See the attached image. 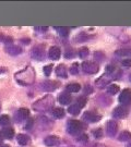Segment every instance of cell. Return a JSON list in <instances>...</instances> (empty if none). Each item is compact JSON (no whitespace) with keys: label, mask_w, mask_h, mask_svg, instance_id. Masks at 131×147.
<instances>
[{"label":"cell","mask_w":131,"mask_h":147,"mask_svg":"<svg viewBox=\"0 0 131 147\" xmlns=\"http://www.w3.org/2000/svg\"><path fill=\"white\" fill-rule=\"evenodd\" d=\"M67 127H68V132L70 134H78L79 132H81L83 129L82 123L78 120H69L67 123Z\"/></svg>","instance_id":"6da1fadb"},{"label":"cell","mask_w":131,"mask_h":147,"mask_svg":"<svg viewBox=\"0 0 131 147\" xmlns=\"http://www.w3.org/2000/svg\"><path fill=\"white\" fill-rule=\"evenodd\" d=\"M82 70L88 74H95L98 72V64L92 61H84L82 63Z\"/></svg>","instance_id":"7a4b0ae2"},{"label":"cell","mask_w":131,"mask_h":147,"mask_svg":"<svg viewBox=\"0 0 131 147\" xmlns=\"http://www.w3.org/2000/svg\"><path fill=\"white\" fill-rule=\"evenodd\" d=\"M119 102H120L122 106L125 105H129L131 102V89L129 88H125L121 94L119 95Z\"/></svg>","instance_id":"3957f363"},{"label":"cell","mask_w":131,"mask_h":147,"mask_svg":"<svg viewBox=\"0 0 131 147\" xmlns=\"http://www.w3.org/2000/svg\"><path fill=\"white\" fill-rule=\"evenodd\" d=\"M118 131V125L115 120H109L107 122V126H106V133L109 137H114L117 134Z\"/></svg>","instance_id":"277c9868"},{"label":"cell","mask_w":131,"mask_h":147,"mask_svg":"<svg viewBox=\"0 0 131 147\" xmlns=\"http://www.w3.org/2000/svg\"><path fill=\"white\" fill-rule=\"evenodd\" d=\"M102 119V117L95 112H92V111H86L83 115V120H85L86 122H90V123H95V122H98V121Z\"/></svg>","instance_id":"5b68a950"},{"label":"cell","mask_w":131,"mask_h":147,"mask_svg":"<svg viewBox=\"0 0 131 147\" xmlns=\"http://www.w3.org/2000/svg\"><path fill=\"white\" fill-rule=\"evenodd\" d=\"M32 57L36 60H43L45 57V53H44V46L38 45L36 47L33 48L32 50Z\"/></svg>","instance_id":"8992f818"},{"label":"cell","mask_w":131,"mask_h":147,"mask_svg":"<svg viewBox=\"0 0 131 147\" xmlns=\"http://www.w3.org/2000/svg\"><path fill=\"white\" fill-rule=\"evenodd\" d=\"M113 116H114L115 119H124V118H126L128 116V109L124 106H119L114 110Z\"/></svg>","instance_id":"52a82bcc"},{"label":"cell","mask_w":131,"mask_h":147,"mask_svg":"<svg viewBox=\"0 0 131 147\" xmlns=\"http://www.w3.org/2000/svg\"><path fill=\"white\" fill-rule=\"evenodd\" d=\"M44 144L48 147H56L60 144V138L56 135H49L44 140Z\"/></svg>","instance_id":"ba28073f"},{"label":"cell","mask_w":131,"mask_h":147,"mask_svg":"<svg viewBox=\"0 0 131 147\" xmlns=\"http://www.w3.org/2000/svg\"><path fill=\"white\" fill-rule=\"evenodd\" d=\"M60 55H61V51H60V48L57 47V46H54L49 49L48 51V57L52 60H58L60 58Z\"/></svg>","instance_id":"9c48e42d"},{"label":"cell","mask_w":131,"mask_h":147,"mask_svg":"<svg viewBox=\"0 0 131 147\" xmlns=\"http://www.w3.org/2000/svg\"><path fill=\"white\" fill-rule=\"evenodd\" d=\"M58 87V82L55 81H45L42 84V88L46 92H52Z\"/></svg>","instance_id":"30bf717a"},{"label":"cell","mask_w":131,"mask_h":147,"mask_svg":"<svg viewBox=\"0 0 131 147\" xmlns=\"http://www.w3.org/2000/svg\"><path fill=\"white\" fill-rule=\"evenodd\" d=\"M29 116H30V111H29V109H26V108H20L16 116V122H21L22 120L26 119Z\"/></svg>","instance_id":"8fae6325"},{"label":"cell","mask_w":131,"mask_h":147,"mask_svg":"<svg viewBox=\"0 0 131 147\" xmlns=\"http://www.w3.org/2000/svg\"><path fill=\"white\" fill-rule=\"evenodd\" d=\"M56 74L59 78H62V79H67L68 78V74H67V69L63 64H59L57 68H56Z\"/></svg>","instance_id":"7c38bea8"},{"label":"cell","mask_w":131,"mask_h":147,"mask_svg":"<svg viewBox=\"0 0 131 147\" xmlns=\"http://www.w3.org/2000/svg\"><path fill=\"white\" fill-rule=\"evenodd\" d=\"M7 53L11 55V56H18V55H20L22 53V48L19 47V46H9V47H7Z\"/></svg>","instance_id":"4fadbf2b"},{"label":"cell","mask_w":131,"mask_h":147,"mask_svg":"<svg viewBox=\"0 0 131 147\" xmlns=\"http://www.w3.org/2000/svg\"><path fill=\"white\" fill-rule=\"evenodd\" d=\"M1 136L3 137V138L11 140L12 137L14 136V131H13V129H11V127H5V129H3V130L1 131Z\"/></svg>","instance_id":"5bb4252c"},{"label":"cell","mask_w":131,"mask_h":147,"mask_svg":"<svg viewBox=\"0 0 131 147\" xmlns=\"http://www.w3.org/2000/svg\"><path fill=\"white\" fill-rule=\"evenodd\" d=\"M71 96L67 93H62V94L59 96V102L61 104V105H69L70 102H71Z\"/></svg>","instance_id":"9a60e30c"},{"label":"cell","mask_w":131,"mask_h":147,"mask_svg":"<svg viewBox=\"0 0 131 147\" xmlns=\"http://www.w3.org/2000/svg\"><path fill=\"white\" fill-rule=\"evenodd\" d=\"M16 141H18V143H19L20 145L24 146V145H26V144L29 143L30 138H29V136L25 135V134H18V136H16Z\"/></svg>","instance_id":"2e32d148"},{"label":"cell","mask_w":131,"mask_h":147,"mask_svg":"<svg viewBox=\"0 0 131 147\" xmlns=\"http://www.w3.org/2000/svg\"><path fill=\"white\" fill-rule=\"evenodd\" d=\"M80 111H81V108H80V107H79L77 104L69 106L68 112L70 113V115H72V116H78L79 113H80Z\"/></svg>","instance_id":"e0dca14e"},{"label":"cell","mask_w":131,"mask_h":147,"mask_svg":"<svg viewBox=\"0 0 131 147\" xmlns=\"http://www.w3.org/2000/svg\"><path fill=\"white\" fill-rule=\"evenodd\" d=\"M118 140L120 141V142H128V141H130L131 140V133L128 131H122L119 134V137H118Z\"/></svg>","instance_id":"ac0fdd59"},{"label":"cell","mask_w":131,"mask_h":147,"mask_svg":"<svg viewBox=\"0 0 131 147\" xmlns=\"http://www.w3.org/2000/svg\"><path fill=\"white\" fill-rule=\"evenodd\" d=\"M67 90L70 92V93H78L79 90L81 89V85L79 83H72V84H69L67 85Z\"/></svg>","instance_id":"d6986e66"},{"label":"cell","mask_w":131,"mask_h":147,"mask_svg":"<svg viewBox=\"0 0 131 147\" xmlns=\"http://www.w3.org/2000/svg\"><path fill=\"white\" fill-rule=\"evenodd\" d=\"M64 115H66V112H64V110H63L62 108H55L52 110V116L55 117V118H57V119L63 118Z\"/></svg>","instance_id":"ffe728a7"},{"label":"cell","mask_w":131,"mask_h":147,"mask_svg":"<svg viewBox=\"0 0 131 147\" xmlns=\"http://www.w3.org/2000/svg\"><path fill=\"white\" fill-rule=\"evenodd\" d=\"M89 48L88 47H82L81 49H79V57L81 59H85L88 58V56H89Z\"/></svg>","instance_id":"44dd1931"},{"label":"cell","mask_w":131,"mask_h":147,"mask_svg":"<svg viewBox=\"0 0 131 147\" xmlns=\"http://www.w3.org/2000/svg\"><path fill=\"white\" fill-rule=\"evenodd\" d=\"M119 92V86L116 84H110L108 89H107V93L110 95H115Z\"/></svg>","instance_id":"7402d4cb"},{"label":"cell","mask_w":131,"mask_h":147,"mask_svg":"<svg viewBox=\"0 0 131 147\" xmlns=\"http://www.w3.org/2000/svg\"><path fill=\"white\" fill-rule=\"evenodd\" d=\"M9 123H10V118H9V116L2 115V116L0 117V125L7 126L9 125Z\"/></svg>","instance_id":"603a6c76"},{"label":"cell","mask_w":131,"mask_h":147,"mask_svg":"<svg viewBox=\"0 0 131 147\" xmlns=\"http://www.w3.org/2000/svg\"><path fill=\"white\" fill-rule=\"evenodd\" d=\"M70 73L71 74H79V63H73L71 67H70Z\"/></svg>","instance_id":"cb8c5ba5"},{"label":"cell","mask_w":131,"mask_h":147,"mask_svg":"<svg viewBox=\"0 0 131 147\" xmlns=\"http://www.w3.org/2000/svg\"><path fill=\"white\" fill-rule=\"evenodd\" d=\"M85 104H86V98H85V97H80V98L77 99V105H78L81 109L85 106Z\"/></svg>","instance_id":"d4e9b609"},{"label":"cell","mask_w":131,"mask_h":147,"mask_svg":"<svg viewBox=\"0 0 131 147\" xmlns=\"http://www.w3.org/2000/svg\"><path fill=\"white\" fill-rule=\"evenodd\" d=\"M59 30V34H60V36H63V37H67L69 34V28L68 27H60V28H58Z\"/></svg>","instance_id":"484cf974"},{"label":"cell","mask_w":131,"mask_h":147,"mask_svg":"<svg viewBox=\"0 0 131 147\" xmlns=\"http://www.w3.org/2000/svg\"><path fill=\"white\" fill-rule=\"evenodd\" d=\"M93 135L95 138H100L103 136V130L102 129H96L95 131H93Z\"/></svg>","instance_id":"4316f807"},{"label":"cell","mask_w":131,"mask_h":147,"mask_svg":"<svg viewBox=\"0 0 131 147\" xmlns=\"http://www.w3.org/2000/svg\"><path fill=\"white\" fill-rule=\"evenodd\" d=\"M52 70V64H48L46 67H44V73H45V75H46V76H49Z\"/></svg>","instance_id":"83f0119b"},{"label":"cell","mask_w":131,"mask_h":147,"mask_svg":"<svg viewBox=\"0 0 131 147\" xmlns=\"http://www.w3.org/2000/svg\"><path fill=\"white\" fill-rule=\"evenodd\" d=\"M94 58L97 59L98 61H102V60L105 58V55L103 53H100V51H96V53H94Z\"/></svg>","instance_id":"f1b7e54d"},{"label":"cell","mask_w":131,"mask_h":147,"mask_svg":"<svg viewBox=\"0 0 131 147\" xmlns=\"http://www.w3.org/2000/svg\"><path fill=\"white\" fill-rule=\"evenodd\" d=\"M114 71H115V67H114V65L108 64V65L106 67V74H111Z\"/></svg>","instance_id":"f546056e"},{"label":"cell","mask_w":131,"mask_h":147,"mask_svg":"<svg viewBox=\"0 0 131 147\" xmlns=\"http://www.w3.org/2000/svg\"><path fill=\"white\" fill-rule=\"evenodd\" d=\"M122 65L124 67H127V68H131V59H125L122 60Z\"/></svg>","instance_id":"4dcf8cb0"},{"label":"cell","mask_w":131,"mask_h":147,"mask_svg":"<svg viewBox=\"0 0 131 147\" xmlns=\"http://www.w3.org/2000/svg\"><path fill=\"white\" fill-rule=\"evenodd\" d=\"M78 141H80V142H88V135L86 134H81L80 136L78 137Z\"/></svg>","instance_id":"1f68e13d"},{"label":"cell","mask_w":131,"mask_h":147,"mask_svg":"<svg viewBox=\"0 0 131 147\" xmlns=\"http://www.w3.org/2000/svg\"><path fill=\"white\" fill-rule=\"evenodd\" d=\"M33 123H34L33 119H30V120L27 121V123H26L25 130H31V129H32V125H33Z\"/></svg>","instance_id":"d6a6232c"},{"label":"cell","mask_w":131,"mask_h":147,"mask_svg":"<svg viewBox=\"0 0 131 147\" xmlns=\"http://www.w3.org/2000/svg\"><path fill=\"white\" fill-rule=\"evenodd\" d=\"M92 92H93V89H92V87L91 86H89V85H86L85 86V88H84V94H92Z\"/></svg>","instance_id":"836d02e7"},{"label":"cell","mask_w":131,"mask_h":147,"mask_svg":"<svg viewBox=\"0 0 131 147\" xmlns=\"http://www.w3.org/2000/svg\"><path fill=\"white\" fill-rule=\"evenodd\" d=\"M73 56H74L73 50H68V51L66 53V58H72Z\"/></svg>","instance_id":"e575fe53"},{"label":"cell","mask_w":131,"mask_h":147,"mask_svg":"<svg viewBox=\"0 0 131 147\" xmlns=\"http://www.w3.org/2000/svg\"><path fill=\"white\" fill-rule=\"evenodd\" d=\"M22 42H23V44H26V45H29V44H30V38H26V39H22Z\"/></svg>","instance_id":"d590c367"},{"label":"cell","mask_w":131,"mask_h":147,"mask_svg":"<svg viewBox=\"0 0 131 147\" xmlns=\"http://www.w3.org/2000/svg\"><path fill=\"white\" fill-rule=\"evenodd\" d=\"M0 147H10V146L7 145V144H0Z\"/></svg>","instance_id":"8d00e7d4"},{"label":"cell","mask_w":131,"mask_h":147,"mask_svg":"<svg viewBox=\"0 0 131 147\" xmlns=\"http://www.w3.org/2000/svg\"><path fill=\"white\" fill-rule=\"evenodd\" d=\"M1 142H2V137H1V135H0V144H1Z\"/></svg>","instance_id":"74e56055"},{"label":"cell","mask_w":131,"mask_h":147,"mask_svg":"<svg viewBox=\"0 0 131 147\" xmlns=\"http://www.w3.org/2000/svg\"><path fill=\"white\" fill-rule=\"evenodd\" d=\"M127 147H131V143H129V144L127 145Z\"/></svg>","instance_id":"f35d334b"},{"label":"cell","mask_w":131,"mask_h":147,"mask_svg":"<svg viewBox=\"0 0 131 147\" xmlns=\"http://www.w3.org/2000/svg\"><path fill=\"white\" fill-rule=\"evenodd\" d=\"M1 72H5V70H0V73H1Z\"/></svg>","instance_id":"ab89813d"},{"label":"cell","mask_w":131,"mask_h":147,"mask_svg":"<svg viewBox=\"0 0 131 147\" xmlns=\"http://www.w3.org/2000/svg\"><path fill=\"white\" fill-rule=\"evenodd\" d=\"M130 81H131V75H130Z\"/></svg>","instance_id":"60d3db41"}]
</instances>
